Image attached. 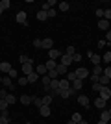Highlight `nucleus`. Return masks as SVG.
<instances>
[{
  "instance_id": "obj_1",
  "label": "nucleus",
  "mask_w": 111,
  "mask_h": 124,
  "mask_svg": "<svg viewBox=\"0 0 111 124\" xmlns=\"http://www.w3.org/2000/svg\"><path fill=\"white\" fill-rule=\"evenodd\" d=\"M22 72H24V76H28V74H32V72H35V70H33V59H32V57H30V59H28L24 65H22Z\"/></svg>"
},
{
  "instance_id": "obj_2",
  "label": "nucleus",
  "mask_w": 111,
  "mask_h": 124,
  "mask_svg": "<svg viewBox=\"0 0 111 124\" xmlns=\"http://www.w3.org/2000/svg\"><path fill=\"white\" fill-rule=\"evenodd\" d=\"M89 76V70L85 67H80V69H76V78L78 80H85V78Z\"/></svg>"
},
{
  "instance_id": "obj_3",
  "label": "nucleus",
  "mask_w": 111,
  "mask_h": 124,
  "mask_svg": "<svg viewBox=\"0 0 111 124\" xmlns=\"http://www.w3.org/2000/svg\"><path fill=\"white\" fill-rule=\"evenodd\" d=\"M41 48H44V50H52V48H54V41L50 39V37L43 39V41H41Z\"/></svg>"
},
{
  "instance_id": "obj_4",
  "label": "nucleus",
  "mask_w": 111,
  "mask_h": 124,
  "mask_svg": "<svg viewBox=\"0 0 111 124\" xmlns=\"http://www.w3.org/2000/svg\"><path fill=\"white\" fill-rule=\"evenodd\" d=\"M100 98H104L106 102L111 98V89L109 87H100Z\"/></svg>"
},
{
  "instance_id": "obj_5",
  "label": "nucleus",
  "mask_w": 111,
  "mask_h": 124,
  "mask_svg": "<svg viewBox=\"0 0 111 124\" xmlns=\"http://www.w3.org/2000/svg\"><path fill=\"white\" fill-rule=\"evenodd\" d=\"M15 21L19 22V24H28V21H26V13H24V11H19V13H17V17H15Z\"/></svg>"
},
{
  "instance_id": "obj_6",
  "label": "nucleus",
  "mask_w": 111,
  "mask_h": 124,
  "mask_svg": "<svg viewBox=\"0 0 111 124\" xmlns=\"http://www.w3.org/2000/svg\"><path fill=\"white\" fill-rule=\"evenodd\" d=\"M87 56H89V59H91V63H93V65H100V56H96L95 52H87Z\"/></svg>"
},
{
  "instance_id": "obj_7",
  "label": "nucleus",
  "mask_w": 111,
  "mask_h": 124,
  "mask_svg": "<svg viewBox=\"0 0 111 124\" xmlns=\"http://www.w3.org/2000/svg\"><path fill=\"white\" fill-rule=\"evenodd\" d=\"M48 56H50V59H58V57H61V50H56V48H52V50H48Z\"/></svg>"
},
{
  "instance_id": "obj_8",
  "label": "nucleus",
  "mask_w": 111,
  "mask_h": 124,
  "mask_svg": "<svg viewBox=\"0 0 111 124\" xmlns=\"http://www.w3.org/2000/svg\"><path fill=\"white\" fill-rule=\"evenodd\" d=\"M98 28H100V30L109 31V21H106V19H100V21H98Z\"/></svg>"
},
{
  "instance_id": "obj_9",
  "label": "nucleus",
  "mask_w": 111,
  "mask_h": 124,
  "mask_svg": "<svg viewBox=\"0 0 111 124\" xmlns=\"http://www.w3.org/2000/svg\"><path fill=\"white\" fill-rule=\"evenodd\" d=\"M95 106H96V108H98V109H106L107 102H106V100H104V98H100V96H98V98L95 100Z\"/></svg>"
},
{
  "instance_id": "obj_10",
  "label": "nucleus",
  "mask_w": 111,
  "mask_h": 124,
  "mask_svg": "<svg viewBox=\"0 0 111 124\" xmlns=\"http://www.w3.org/2000/svg\"><path fill=\"white\" fill-rule=\"evenodd\" d=\"M35 72L39 74V76H44V74L48 72V69H46V65H37V67H35Z\"/></svg>"
},
{
  "instance_id": "obj_11",
  "label": "nucleus",
  "mask_w": 111,
  "mask_h": 124,
  "mask_svg": "<svg viewBox=\"0 0 111 124\" xmlns=\"http://www.w3.org/2000/svg\"><path fill=\"white\" fill-rule=\"evenodd\" d=\"M56 93L58 94V91H59V80H52V82H50V93Z\"/></svg>"
},
{
  "instance_id": "obj_12",
  "label": "nucleus",
  "mask_w": 111,
  "mask_h": 124,
  "mask_svg": "<svg viewBox=\"0 0 111 124\" xmlns=\"http://www.w3.org/2000/svg\"><path fill=\"white\" fill-rule=\"evenodd\" d=\"M39 113H41V117H50V106H41Z\"/></svg>"
},
{
  "instance_id": "obj_13",
  "label": "nucleus",
  "mask_w": 111,
  "mask_h": 124,
  "mask_svg": "<svg viewBox=\"0 0 111 124\" xmlns=\"http://www.w3.org/2000/svg\"><path fill=\"white\" fill-rule=\"evenodd\" d=\"M26 78H28V83H35L37 80H41V76H39L37 72H32V74H28Z\"/></svg>"
},
{
  "instance_id": "obj_14",
  "label": "nucleus",
  "mask_w": 111,
  "mask_h": 124,
  "mask_svg": "<svg viewBox=\"0 0 111 124\" xmlns=\"http://www.w3.org/2000/svg\"><path fill=\"white\" fill-rule=\"evenodd\" d=\"M0 70H2V72H9L11 70V63L9 61H2L0 63Z\"/></svg>"
},
{
  "instance_id": "obj_15",
  "label": "nucleus",
  "mask_w": 111,
  "mask_h": 124,
  "mask_svg": "<svg viewBox=\"0 0 111 124\" xmlns=\"http://www.w3.org/2000/svg\"><path fill=\"white\" fill-rule=\"evenodd\" d=\"M70 63H72V57H70V56H67V54H63V56H61V65L69 67Z\"/></svg>"
},
{
  "instance_id": "obj_16",
  "label": "nucleus",
  "mask_w": 111,
  "mask_h": 124,
  "mask_svg": "<svg viewBox=\"0 0 111 124\" xmlns=\"http://www.w3.org/2000/svg\"><path fill=\"white\" fill-rule=\"evenodd\" d=\"M109 119H111L109 111H107V109H102V113H100V120H104V122H109Z\"/></svg>"
},
{
  "instance_id": "obj_17",
  "label": "nucleus",
  "mask_w": 111,
  "mask_h": 124,
  "mask_svg": "<svg viewBox=\"0 0 111 124\" xmlns=\"http://www.w3.org/2000/svg\"><path fill=\"white\" fill-rule=\"evenodd\" d=\"M21 102L24 104V106H28V104L33 102V96H30V94H22V96H21Z\"/></svg>"
},
{
  "instance_id": "obj_18",
  "label": "nucleus",
  "mask_w": 111,
  "mask_h": 124,
  "mask_svg": "<svg viewBox=\"0 0 111 124\" xmlns=\"http://www.w3.org/2000/svg\"><path fill=\"white\" fill-rule=\"evenodd\" d=\"M78 102L81 104V106H85V108H89V98H87L85 94H80V96H78Z\"/></svg>"
},
{
  "instance_id": "obj_19",
  "label": "nucleus",
  "mask_w": 111,
  "mask_h": 124,
  "mask_svg": "<svg viewBox=\"0 0 111 124\" xmlns=\"http://www.w3.org/2000/svg\"><path fill=\"white\" fill-rule=\"evenodd\" d=\"M81 87H83V80H74L72 82V89L74 91H80Z\"/></svg>"
},
{
  "instance_id": "obj_20",
  "label": "nucleus",
  "mask_w": 111,
  "mask_h": 124,
  "mask_svg": "<svg viewBox=\"0 0 111 124\" xmlns=\"http://www.w3.org/2000/svg\"><path fill=\"white\" fill-rule=\"evenodd\" d=\"M109 82H111V80L106 76V74H102V76H100V80H98V83H100L102 87H107V83H109Z\"/></svg>"
},
{
  "instance_id": "obj_21",
  "label": "nucleus",
  "mask_w": 111,
  "mask_h": 124,
  "mask_svg": "<svg viewBox=\"0 0 111 124\" xmlns=\"http://www.w3.org/2000/svg\"><path fill=\"white\" fill-rule=\"evenodd\" d=\"M56 72H58V76H61V74H67V67H65V65H61V63H58Z\"/></svg>"
},
{
  "instance_id": "obj_22",
  "label": "nucleus",
  "mask_w": 111,
  "mask_h": 124,
  "mask_svg": "<svg viewBox=\"0 0 111 124\" xmlns=\"http://www.w3.org/2000/svg\"><path fill=\"white\" fill-rule=\"evenodd\" d=\"M58 94L61 96V98H69V96H70V89H59Z\"/></svg>"
},
{
  "instance_id": "obj_23",
  "label": "nucleus",
  "mask_w": 111,
  "mask_h": 124,
  "mask_svg": "<svg viewBox=\"0 0 111 124\" xmlns=\"http://www.w3.org/2000/svg\"><path fill=\"white\" fill-rule=\"evenodd\" d=\"M44 65H46V69H48V70H56V67H58V63L54 61V59H48V61L44 63Z\"/></svg>"
},
{
  "instance_id": "obj_24",
  "label": "nucleus",
  "mask_w": 111,
  "mask_h": 124,
  "mask_svg": "<svg viewBox=\"0 0 111 124\" xmlns=\"http://www.w3.org/2000/svg\"><path fill=\"white\" fill-rule=\"evenodd\" d=\"M93 74H96V76H102V74H104V69H102V65H95V67H93Z\"/></svg>"
},
{
  "instance_id": "obj_25",
  "label": "nucleus",
  "mask_w": 111,
  "mask_h": 124,
  "mask_svg": "<svg viewBox=\"0 0 111 124\" xmlns=\"http://www.w3.org/2000/svg\"><path fill=\"white\" fill-rule=\"evenodd\" d=\"M50 82H52V80L48 78V74H44V76H41V83H43V87H48V85H50Z\"/></svg>"
},
{
  "instance_id": "obj_26",
  "label": "nucleus",
  "mask_w": 111,
  "mask_h": 124,
  "mask_svg": "<svg viewBox=\"0 0 111 124\" xmlns=\"http://www.w3.org/2000/svg\"><path fill=\"white\" fill-rule=\"evenodd\" d=\"M59 89H70V82L69 80H59Z\"/></svg>"
},
{
  "instance_id": "obj_27",
  "label": "nucleus",
  "mask_w": 111,
  "mask_h": 124,
  "mask_svg": "<svg viewBox=\"0 0 111 124\" xmlns=\"http://www.w3.org/2000/svg\"><path fill=\"white\" fill-rule=\"evenodd\" d=\"M46 19H48V13H46V11H39V13H37V21H46Z\"/></svg>"
},
{
  "instance_id": "obj_28",
  "label": "nucleus",
  "mask_w": 111,
  "mask_h": 124,
  "mask_svg": "<svg viewBox=\"0 0 111 124\" xmlns=\"http://www.w3.org/2000/svg\"><path fill=\"white\" fill-rule=\"evenodd\" d=\"M59 9H61V11H69V8H70V4H69V2H59Z\"/></svg>"
},
{
  "instance_id": "obj_29",
  "label": "nucleus",
  "mask_w": 111,
  "mask_h": 124,
  "mask_svg": "<svg viewBox=\"0 0 111 124\" xmlns=\"http://www.w3.org/2000/svg\"><path fill=\"white\" fill-rule=\"evenodd\" d=\"M2 83H4V85H6L7 89H13V83H11V78H9V76H7V78H4V80H2Z\"/></svg>"
},
{
  "instance_id": "obj_30",
  "label": "nucleus",
  "mask_w": 111,
  "mask_h": 124,
  "mask_svg": "<svg viewBox=\"0 0 111 124\" xmlns=\"http://www.w3.org/2000/svg\"><path fill=\"white\" fill-rule=\"evenodd\" d=\"M0 8H2V9H7V8H11V2L9 0H0Z\"/></svg>"
},
{
  "instance_id": "obj_31",
  "label": "nucleus",
  "mask_w": 111,
  "mask_h": 124,
  "mask_svg": "<svg viewBox=\"0 0 111 124\" xmlns=\"http://www.w3.org/2000/svg\"><path fill=\"white\" fill-rule=\"evenodd\" d=\"M52 98H54V96H50V94H46V96H43V106H50Z\"/></svg>"
},
{
  "instance_id": "obj_32",
  "label": "nucleus",
  "mask_w": 111,
  "mask_h": 124,
  "mask_svg": "<svg viewBox=\"0 0 111 124\" xmlns=\"http://www.w3.org/2000/svg\"><path fill=\"white\" fill-rule=\"evenodd\" d=\"M6 102L9 104V106H13V104L17 102V98H15V96H13V94H7V96H6Z\"/></svg>"
},
{
  "instance_id": "obj_33",
  "label": "nucleus",
  "mask_w": 111,
  "mask_h": 124,
  "mask_svg": "<svg viewBox=\"0 0 111 124\" xmlns=\"http://www.w3.org/2000/svg\"><path fill=\"white\" fill-rule=\"evenodd\" d=\"M65 54H67V56H70V57H72L74 54H76V48H74L72 45H70V46H67V52H65Z\"/></svg>"
},
{
  "instance_id": "obj_34",
  "label": "nucleus",
  "mask_w": 111,
  "mask_h": 124,
  "mask_svg": "<svg viewBox=\"0 0 111 124\" xmlns=\"http://www.w3.org/2000/svg\"><path fill=\"white\" fill-rule=\"evenodd\" d=\"M70 120H74V122L78 124V122H80V120H83V119H81V115H80V113H74V115H72V117H70Z\"/></svg>"
},
{
  "instance_id": "obj_35",
  "label": "nucleus",
  "mask_w": 111,
  "mask_h": 124,
  "mask_svg": "<svg viewBox=\"0 0 111 124\" xmlns=\"http://www.w3.org/2000/svg\"><path fill=\"white\" fill-rule=\"evenodd\" d=\"M48 78H50V80H58V72H56V70H48Z\"/></svg>"
},
{
  "instance_id": "obj_36",
  "label": "nucleus",
  "mask_w": 111,
  "mask_h": 124,
  "mask_svg": "<svg viewBox=\"0 0 111 124\" xmlns=\"http://www.w3.org/2000/svg\"><path fill=\"white\" fill-rule=\"evenodd\" d=\"M104 61H106V63H111V50H107L106 54H104Z\"/></svg>"
},
{
  "instance_id": "obj_37",
  "label": "nucleus",
  "mask_w": 111,
  "mask_h": 124,
  "mask_svg": "<svg viewBox=\"0 0 111 124\" xmlns=\"http://www.w3.org/2000/svg\"><path fill=\"white\" fill-rule=\"evenodd\" d=\"M72 61H74V63H80V61H81V54H78V52H76V54L72 56Z\"/></svg>"
},
{
  "instance_id": "obj_38",
  "label": "nucleus",
  "mask_w": 111,
  "mask_h": 124,
  "mask_svg": "<svg viewBox=\"0 0 111 124\" xmlns=\"http://www.w3.org/2000/svg\"><path fill=\"white\" fill-rule=\"evenodd\" d=\"M67 80H69V82H74V80H78V78H76V72H69V74H67Z\"/></svg>"
},
{
  "instance_id": "obj_39",
  "label": "nucleus",
  "mask_w": 111,
  "mask_h": 124,
  "mask_svg": "<svg viewBox=\"0 0 111 124\" xmlns=\"http://www.w3.org/2000/svg\"><path fill=\"white\" fill-rule=\"evenodd\" d=\"M33 104H35L37 108H41V106H43V98H37V96H33Z\"/></svg>"
},
{
  "instance_id": "obj_40",
  "label": "nucleus",
  "mask_w": 111,
  "mask_h": 124,
  "mask_svg": "<svg viewBox=\"0 0 111 124\" xmlns=\"http://www.w3.org/2000/svg\"><path fill=\"white\" fill-rule=\"evenodd\" d=\"M7 74H9V78H17V76H19V72H17V69H13V67H11V70H9Z\"/></svg>"
},
{
  "instance_id": "obj_41",
  "label": "nucleus",
  "mask_w": 111,
  "mask_h": 124,
  "mask_svg": "<svg viewBox=\"0 0 111 124\" xmlns=\"http://www.w3.org/2000/svg\"><path fill=\"white\" fill-rule=\"evenodd\" d=\"M104 19H106V21H111V9H104Z\"/></svg>"
},
{
  "instance_id": "obj_42",
  "label": "nucleus",
  "mask_w": 111,
  "mask_h": 124,
  "mask_svg": "<svg viewBox=\"0 0 111 124\" xmlns=\"http://www.w3.org/2000/svg\"><path fill=\"white\" fill-rule=\"evenodd\" d=\"M7 106H9V104L6 102V100H0V111H4V109H7Z\"/></svg>"
},
{
  "instance_id": "obj_43",
  "label": "nucleus",
  "mask_w": 111,
  "mask_h": 124,
  "mask_svg": "<svg viewBox=\"0 0 111 124\" xmlns=\"http://www.w3.org/2000/svg\"><path fill=\"white\" fill-rule=\"evenodd\" d=\"M6 96H7V91H6V89H0V100H6Z\"/></svg>"
},
{
  "instance_id": "obj_44",
  "label": "nucleus",
  "mask_w": 111,
  "mask_h": 124,
  "mask_svg": "<svg viewBox=\"0 0 111 124\" xmlns=\"http://www.w3.org/2000/svg\"><path fill=\"white\" fill-rule=\"evenodd\" d=\"M104 74H106V76L111 80V65H109V67H106V69H104Z\"/></svg>"
},
{
  "instance_id": "obj_45",
  "label": "nucleus",
  "mask_w": 111,
  "mask_h": 124,
  "mask_svg": "<svg viewBox=\"0 0 111 124\" xmlns=\"http://www.w3.org/2000/svg\"><path fill=\"white\" fill-rule=\"evenodd\" d=\"M26 83H28V78H26V76L19 78V85H26Z\"/></svg>"
},
{
  "instance_id": "obj_46",
  "label": "nucleus",
  "mask_w": 111,
  "mask_h": 124,
  "mask_svg": "<svg viewBox=\"0 0 111 124\" xmlns=\"http://www.w3.org/2000/svg\"><path fill=\"white\" fill-rule=\"evenodd\" d=\"M91 82H93V83H98V80H100V76H96V74H91Z\"/></svg>"
},
{
  "instance_id": "obj_47",
  "label": "nucleus",
  "mask_w": 111,
  "mask_h": 124,
  "mask_svg": "<svg viewBox=\"0 0 111 124\" xmlns=\"http://www.w3.org/2000/svg\"><path fill=\"white\" fill-rule=\"evenodd\" d=\"M96 17H98V19H104V9H96Z\"/></svg>"
},
{
  "instance_id": "obj_48",
  "label": "nucleus",
  "mask_w": 111,
  "mask_h": 124,
  "mask_svg": "<svg viewBox=\"0 0 111 124\" xmlns=\"http://www.w3.org/2000/svg\"><path fill=\"white\" fill-rule=\"evenodd\" d=\"M9 122V117H0V124H7Z\"/></svg>"
},
{
  "instance_id": "obj_49",
  "label": "nucleus",
  "mask_w": 111,
  "mask_h": 124,
  "mask_svg": "<svg viewBox=\"0 0 111 124\" xmlns=\"http://www.w3.org/2000/svg\"><path fill=\"white\" fill-rule=\"evenodd\" d=\"M46 13H48V19H54V17H56V11H54V9L46 11Z\"/></svg>"
},
{
  "instance_id": "obj_50",
  "label": "nucleus",
  "mask_w": 111,
  "mask_h": 124,
  "mask_svg": "<svg viewBox=\"0 0 111 124\" xmlns=\"http://www.w3.org/2000/svg\"><path fill=\"white\" fill-rule=\"evenodd\" d=\"M33 46H35V48H41V39H35V41H33Z\"/></svg>"
},
{
  "instance_id": "obj_51",
  "label": "nucleus",
  "mask_w": 111,
  "mask_h": 124,
  "mask_svg": "<svg viewBox=\"0 0 111 124\" xmlns=\"http://www.w3.org/2000/svg\"><path fill=\"white\" fill-rule=\"evenodd\" d=\"M28 59H30V57H26V56H21V57H19V61H21V63H22V65H24V63H26V61H28Z\"/></svg>"
},
{
  "instance_id": "obj_52",
  "label": "nucleus",
  "mask_w": 111,
  "mask_h": 124,
  "mask_svg": "<svg viewBox=\"0 0 111 124\" xmlns=\"http://www.w3.org/2000/svg\"><path fill=\"white\" fill-rule=\"evenodd\" d=\"M100 87H102L100 83H93V91H100Z\"/></svg>"
},
{
  "instance_id": "obj_53",
  "label": "nucleus",
  "mask_w": 111,
  "mask_h": 124,
  "mask_svg": "<svg viewBox=\"0 0 111 124\" xmlns=\"http://www.w3.org/2000/svg\"><path fill=\"white\" fill-rule=\"evenodd\" d=\"M106 41H107V43H111V30L106 33Z\"/></svg>"
},
{
  "instance_id": "obj_54",
  "label": "nucleus",
  "mask_w": 111,
  "mask_h": 124,
  "mask_svg": "<svg viewBox=\"0 0 111 124\" xmlns=\"http://www.w3.org/2000/svg\"><path fill=\"white\" fill-rule=\"evenodd\" d=\"M106 43H107V41H104V39H100V41H98V46H100V48H102V46H106Z\"/></svg>"
},
{
  "instance_id": "obj_55",
  "label": "nucleus",
  "mask_w": 111,
  "mask_h": 124,
  "mask_svg": "<svg viewBox=\"0 0 111 124\" xmlns=\"http://www.w3.org/2000/svg\"><path fill=\"white\" fill-rule=\"evenodd\" d=\"M78 124H87V120H80V122Z\"/></svg>"
},
{
  "instance_id": "obj_56",
  "label": "nucleus",
  "mask_w": 111,
  "mask_h": 124,
  "mask_svg": "<svg viewBox=\"0 0 111 124\" xmlns=\"http://www.w3.org/2000/svg\"><path fill=\"white\" fill-rule=\"evenodd\" d=\"M98 124H109V122H104V120H98Z\"/></svg>"
},
{
  "instance_id": "obj_57",
  "label": "nucleus",
  "mask_w": 111,
  "mask_h": 124,
  "mask_svg": "<svg viewBox=\"0 0 111 124\" xmlns=\"http://www.w3.org/2000/svg\"><path fill=\"white\" fill-rule=\"evenodd\" d=\"M67 124H76V122H74V120H69V122H67Z\"/></svg>"
},
{
  "instance_id": "obj_58",
  "label": "nucleus",
  "mask_w": 111,
  "mask_h": 124,
  "mask_svg": "<svg viewBox=\"0 0 111 124\" xmlns=\"http://www.w3.org/2000/svg\"><path fill=\"white\" fill-rule=\"evenodd\" d=\"M2 13H4V9H2V8H0V15H2Z\"/></svg>"
},
{
  "instance_id": "obj_59",
  "label": "nucleus",
  "mask_w": 111,
  "mask_h": 124,
  "mask_svg": "<svg viewBox=\"0 0 111 124\" xmlns=\"http://www.w3.org/2000/svg\"><path fill=\"white\" fill-rule=\"evenodd\" d=\"M2 80H4V78H2V76H0V83H2Z\"/></svg>"
},
{
  "instance_id": "obj_60",
  "label": "nucleus",
  "mask_w": 111,
  "mask_h": 124,
  "mask_svg": "<svg viewBox=\"0 0 111 124\" xmlns=\"http://www.w3.org/2000/svg\"><path fill=\"white\" fill-rule=\"evenodd\" d=\"M107 111H109V115H111V108H109V109H107Z\"/></svg>"
},
{
  "instance_id": "obj_61",
  "label": "nucleus",
  "mask_w": 111,
  "mask_h": 124,
  "mask_svg": "<svg viewBox=\"0 0 111 124\" xmlns=\"http://www.w3.org/2000/svg\"><path fill=\"white\" fill-rule=\"evenodd\" d=\"M26 124H32V122H26Z\"/></svg>"
},
{
  "instance_id": "obj_62",
  "label": "nucleus",
  "mask_w": 111,
  "mask_h": 124,
  "mask_svg": "<svg viewBox=\"0 0 111 124\" xmlns=\"http://www.w3.org/2000/svg\"><path fill=\"white\" fill-rule=\"evenodd\" d=\"M0 117H2V113H0Z\"/></svg>"
}]
</instances>
